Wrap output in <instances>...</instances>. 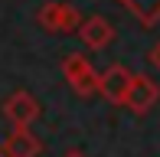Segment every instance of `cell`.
<instances>
[{
  "label": "cell",
  "mask_w": 160,
  "mask_h": 157,
  "mask_svg": "<svg viewBox=\"0 0 160 157\" xmlns=\"http://www.w3.org/2000/svg\"><path fill=\"white\" fill-rule=\"evenodd\" d=\"M147 62H150V66H154V69H160V39H157L154 46L147 49Z\"/></svg>",
  "instance_id": "9c48e42d"
},
{
  "label": "cell",
  "mask_w": 160,
  "mask_h": 157,
  "mask_svg": "<svg viewBox=\"0 0 160 157\" xmlns=\"http://www.w3.org/2000/svg\"><path fill=\"white\" fill-rule=\"evenodd\" d=\"M78 39L85 43V49H108L114 43V26L108 17H101V13H95V17H85L82 26H78Z\"/></svg>",
  "instance_id": "8992f818"
},
{
  "label": "cell",
  "mask_w": 160,
  "mask_h": 157,
  "mask_svg": "<svg viewBox=\"0 0 160 157\" xmlns=\"http://www.w3.org/2000/svg\"><path fill=\"white\" fill-rule=\"evenodd\" d=\"M42 115V105L36 102L33 92L26 89H17L13 95H7L3 102V118L10 121L13 128H33V121Z\"/></svg>",
  "instance_id": "3957f363"
},
{
  "label": "cell",
  "mask_w": 160,
  "mask_h": 157,
  "mask_svg": "<svg viewBox=\"0 0 160 157\" xmlns=\"http://www.w3.org/2000/svg\"><path fill=\"white\" fill-rule=\"evenodd\" d=\"M62 157H85V154H82V151H65Z\"/></svg>",
  "instance_id": "30bf717a"
},
{
  "label": "cell",
  "mask_w": 160,
  "mask_h": 157,
  "mask_svg": "<svg viewBox=\"0 0 160 157\" xmlns=\"http://www.w3.org/2000/svg\"><path fill=\"white\" fill-rule=\"evenodd\" d=\"M157 102H160V85H157L150 75L134 72V78H131V89H128V102H124V108L131 111V115H147V111H154Z\"/></svg>",
  "instance_id": "5b68a950"
},
{
  "label": "cell",
  "mask_w": 160,
  "mask_h": 157,
  "mask_svg": "<svg viewBox=\"0 0 160 157\" xmlns=\"http://www.w3.org/2000/svg\"><path fill=\"white\" fill-rule=\"evenodd\" d=\"M82 20H85V17L78 13V7H75V3H65V0H49V3H42L39 13H36V23H39L46 33H52V36L78 33Z\"/></svg>",
  "instance_id": "6da1fadb"
},
{
  "label": "cell",
  "mask_w": 160,
  "mask_h": 157,
  "mask_svg": "<svg viewBox=\"0 0 160 157\" xmlns=\"http://www.w3.org/2000/svg\"><path fill=\"white\" fill-rule=\"evenodd\" d=\"M0 157H7V154H3V147H0Z\"/></svg>",
  "instance_id": "8fae6325"
},
{
  "label": "cell",
  "mask_w": 160,
  "mask_h": 157,
  "mask_svg": "<svg viewBox=\"0 0 160 157\" xmlns=\"http://www.w3.org/2000/svg\"><path fill=\"white\" fill-rule=\"evenodd\" d=\"M131 78H134V72H131L128 66H121V62H114V66H108L105 72L98 75V95L105 98L108 105H124Z\"/></svg>",
  "instance_id": "277c9868"
},
{
  "label": "cell",
  "mask_w": 160,
  "mask_h": 157,
  "mask_svg": "<svg viewBox=\"0 0 160 157\" xmlns=\"http://www.w3.org/2000/svg\"><path fill=\"white\" fill-rule=\"evenodd\" d=\"M98 75L101 72H95V66L88 62V56H82V53H69L62 59V78L69 82V89L75 92L78 98L98 95Z\"/></svg>",
  "instance_id": "7a4b0ae2"
},
{
  "label": "cell",
  "mask_w": 160,
  "mask_h": 157,
  "mask_svg": "<svg viewBox=\"0 0 160 157\" xmlns=\"http://www.w3.org/2000/svg\"><path fill=\"white\" fill-rule=\"evenodd\" d=\"M121 7L137 20L141 26H154L160 23V0H118Z\"/></svg>",
  "instance_id": "ba28073f"
},
{
  "label": "cell",
  "mask_w": 160,
  "mask_h": 157,
  "mask_svg": "<svg viewBox=\"0 0 160 157\" xmlns=\"http://www.w3.org/2000/svg\"><path fill=\"white\" fill-rule=\"evenodd\" d=\"M3 154L7 157H39L42 154V141L36 138L30 128H13L3 141Z\"/></svg>",
  "instance_id": "52a82bcc"
}]
</instances>
